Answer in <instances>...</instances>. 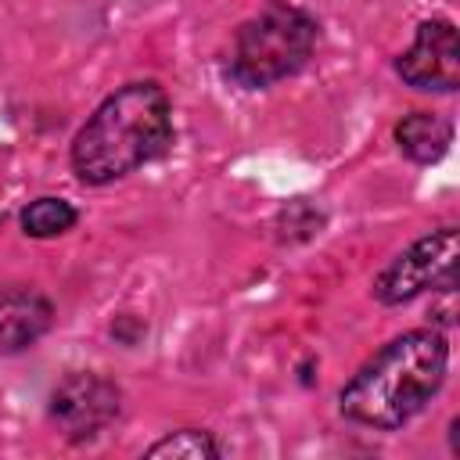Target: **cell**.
I'll return each instance as SVG.
<instances>
[{
	"label": "cell",
	"instance_id": "6da1fadb",
	"mask_svg": "<svg viewBox=\"0 0 460 460\" xmlns=\"http://www.w3.org/2000/svg\"><path fill=\"white\" fill-rule=\"evenodd\" d=\"M172 144V101L162 83L137 79L108 93L72 137V172L104 187L155 162Z\"/></svg>",
	"mask_w": 460,
	"mask_h": 460
},
{
	"label": "cell",
	"instance_id": "7a4b0ae2",
	"mask_svg": "<svg viewBox=\"0 0 460 460\" xmlns=\"http://www.w3.org/2000/svg\"><path fill=\"white\" fill-rule=\"evenodd\" d=\"M449 345L438 331H406L377 349L338 392V410L363 428L395 431L410 424L442 388Z\"/></svg>",
	"mask_w": 460,
	"mask_h": 460
},
{
	"label": "cell",
	"instance_id": "3957f363",
	"mask_svg": "<svg viewBox=\"0 0 460 460\" xmlns=\"http://www.w3.org/2000/svg\"><path fill=\"white\" fill-rule=\"evenodd\" d=\"M316 36L320 29L309 11L288 0H270L234 32L226 75L244 90H266L295 75L313 58Z\"/></svg>",
	"mask_w": 460,
	"mask_h": 460
},
{
	"label": "cell",
	"instance_id": "277c9868",
	"mask_svg": "<svg viewBox=\"0 0 460 460\" xmlns=\"http://www.w3.org/2000/svg\"><path fill=\"white\" fill-rule=\"evenodd\" d=\"M456 252H460L456 226H438V230L417 237L374 277V298L381 305H402L424 291H453L456 288Z\"/></svg>",
	"mask_w": 460,
	"mask_h": 460
},
{
	"label": "cell",
	"instance_id": "5b68a950",
	"mask_svg": "<svg viewBox=\"0 0 460 460\" xmlns=\"http://www.w3.org/2000/svg\"><path fill=\"white\" fill-rule=\"evenodd\" d=\"M122 410V392L101 374H68L50 392V420L68 442L97 438Z\"/></svg>",
	"mask_w": 460,
	"mask_h": 460
},
{
	"label": "cell",
	"instance_id": "8992f818",
	"mask_svg": "<svg viewBox=\"0 0 460 460\" xmlns=\"http://www.w3.org/2000/svg\"><path fill=\"white\" fill-rule=\"evenodd\" d=\"M395 72L406 86L428 93H453L460 86V36L449 18H428L417 25L413 43L399 54Z\"/></svg>",
	"mask_w": 460,
	"mask_h": 460
},
{
	"label": "cell",
	"instance_id": "52a82bcc",
	"mask_svg": "<svg viewBox=\"0 0 460 460\" xmlns=\"http://www.w3.org/2000/svg\"><path fill=\"white\" fill-rule=\"evenodd\" d=\"M54 323V305L29 284L0 280V356L32 349Z\"/></svg>",
	"mask_w": 460,
	"mask_h": 460
},
{
	"label": "cell",
	"instance_id": "ba28073f",
	"mask_svg": "<svg viewBox=\"0 0 460 460\" xmlns=\"http://www.w3.org/2000/svg\"><path fill=\"white\" fill-rule=\"evenodd\" d=\"M395 144L410 162L431 165L449 151L453 126L446 119H438L435 111H410L395 122Z\"/></svg>",
	"mask_w": 460,
	"mask_h": 460
},
{
	"label": "cell",
	"instance_id": "9c48e42d",
	"mask_svg": "<svg viewBox=\"0 0 460 460\" xmlns=\"http://www.w3.org/2000/svg\"><path fill=\"white\" fill-rule=\"evenodd\" d=\"M18 219H22L25 237L47 241V237H61L65 230H72V226H75V219H79V212H75V205H72V201L47 194V198L29 201V205L22 208V216H18Z\"/></svg>",
	"mask_w": 460,
	"mask_h": 460
},
{
	"label": "cell",
	"instance_id": "30bf717a",
	"mask_svg": "<svg viewBox=\"0 0 460 460\" xmlns=\"http://www.w3.org/2000/svg\"><path fill=\"white\" fill-rule=\"evenodd\" d=\"M147 456L151 460H216L219 456V446L212 438V431L205 428H180V431H169L165 438H158L155 446H147Z\"/></svg>",
	"mask_w": 460,
	"mask_h": 460
}]
</instances>
